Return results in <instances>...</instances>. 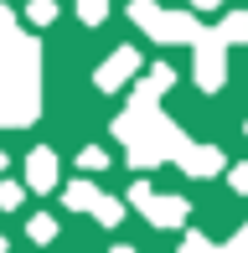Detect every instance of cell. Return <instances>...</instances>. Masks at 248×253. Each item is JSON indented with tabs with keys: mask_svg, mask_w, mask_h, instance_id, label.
<instances>
[{
	"mask_svg": "<svg viewBox=\"0 0 248 253\" xmlns=\"http://www.w3.org/2000/svg\"><path fill=\"white\" fill-rule=\"evenodd\" d=\"M78 166H83V170H104L109 160H104V150H83V155H78Z\"/></svg>",
	"mask_w": 248,
	"mask_h": 253,
	"instance_id": "obj_12",
	"label": "cell"
},
{
	"mask_svg": "<svg viewBox=\"0 0 248 253\" xmlns=\"http://www.w3.org/2000/svg\"><path fill=\"white\" fill-rule=\"evenodd\" d=\"M93 217H98V222H104V227H114L119 217H124V202H114V197H104V202H98V212H93Z\"/></svg>",
	"mask_w": 248,
	"mask_h": 253,
	"instance_id": "obj_9",
	"label": "cell"
},
{
	"mask_svg": "<svg viewBox=\"0 0 248 253\" xmlns=\"http://www.w3.org/2000/svg\"><path fill=\"white\" fill-rule=\"evenodd\" d=\"M0 253H5V238H0Z\"/></svg>",
	"mask_w": 248,
	"mask_h": 253,
	"instance_id": "obj_18",
	"label": "cell"
},
{
	"mask_svg": "<svg viewBox=\"0 0 248 253\" xmlns=\"http://www.w3.org/2000/svg\"><path fill=\"white\" fill-rule=\"evenodd\" d=\"M134 67H140V57L124 47V52H114L104 67H98V78H93V83L104 88V93H114V88H124V78H134Z\"/></svg>",
	"mask_w": 248,
	"mask_h": 253,
	"instance_id": "obj_5",
	"label": "cell"
},
{
	"mask_svg": "<svg viewBox=\"0 0 248 253\" xmlns=\"http://www.w3.org/2000/svg\"><path fill=\"white\" fill-rule=\"evenodd\" d=\"M26 186L31 191H52V186H57V155H52V150H31V160H26Z\"/></svg>",
	"mask_w": 248,
	"mask_h": 253,
	"instance_id": "obj_6",
	"label": "cell"
},
{
	"mask_svg": "<svg viewBox=\"0 0 248 253\" xmlns=\"http://www.w3.org/2000/svg\"><path fill=\"white\" fill-rule=\"evenodd\" d=\"M21 202V186H10V181H0V207H16Z\"/></svg>",
	"mask_w": 248,
	"mask_h": 253,
	"instance_id": "obj_13",
	"label": "cell"
},
{
	"mask_svg": "<svg viewBox=\"0 0 248 253\" xmlns=\"http://www.w3.org/2000/svg\"><path fill=\"white\" fill-rule=\"evenodd\" d=\"M78 16H83L88 26H98V21L109 16V0H78Z\"/></svg>",
	"mask_w": 248,
	"mask_h": 253,
	"instance_id": "obj_8",
	"label": "cell"
},
{
	"mask_svg": "<svg viewBox=\"0 0 248 253\" xmlns=\"http://www.w3.org/2000/svg\"><path fill=\"white\" fill-rule=\"evenodd\" d=\"M222 47H228V42H222L217 31L197 42V78H202V88H222Z\"/></svg>",
	"mask_w": 248,
	"mask_h": 253,
	"instance_id": "obj_4",
	"label": "cell"
},
{
	"mask_svg": "<svg viewBox=\"0 0 248 253\" xmlns=\"http://www.w3.org/2000/svg\"><path fill=\"white\" fill-rule=\"evenodd\" d=\"M26 16H31V21H52V16H57V5H52V0H31Z\"/></svg>",
	"mask_w": 248,
	"mask_h": 253,
	"instance_id": "obj_11",
	"label": "cell"
},
{
	"mask_svg": "<svg viewBox=\"0 0 248 253\" xmlns=\"http://www.w3.org/2000/svg\"><path fill=\"white\" fill-rule=\"evenodd\" d=\"M191 5H207V10H212V5H217V0H191Z\"/></svg>",
	"mask_w": 248,
	"mask_h": 253,
	"instance_id": "obj_16",
	"label": "cell"
},
{
	"mask_svg": "<svg viewBox=\"0 0 248 253\" xmlns=\"http://www.w3.org/2000/svg\"><path fill=\"white\" fill-rule=\"evenodd\" d=\"M37 78H41V67H37L31 37H21L16 21L0 10V124L21 129V124L37 114V103H41Z\"/></svg>",
	"mask_w": 248,
	"mask_h": 253,
	"instance_id": "obj_1",
	"label": "cell"
},
{
	"mask_svg": "<svg viewBox=\"0 0 248 253\" xmlns=\"http://www.w3.org/2000/svg\"><path fill=\"white\" fill-rule=\"evenodd\" d=\"M134 21H140L150 37H161V42H202V31H197V21H191V16L155 10L150 0H134Z\"/></svg>",
	"mask_w": 248,
	"mask_h": 253,
	"instance_id": "obj_2",
	"label": "cell"
},
{
	"mask_svg": "<svg viewBox=\"0 0 248 253\" xmlns=\"http://www.w3.org/2000/svg\"><path fill=\"white\" fill-rule=\"evenodd\" d=\"M0 170H5V155H0Z\"/></svg>",
	"mask_w": 248,
	"mask_h": 253,
	"instance_id": "obj_19",
	"label": "cell"
},
{
	"mask_svg": "<svg viewBox=\"0 0 248 253\" xmlns=\"http://www.w3.org/2000/svg\"><path fill=\"white\" fill-rule=\"evenodd\" d=\"M114 253H134V248H114Z\"/></svg>",
	"mask_w": 248,
	"mask_h": 253,
	"instance_id": "obj_17",
	"label": "cell"
},
{
	"mask_svg": "<svg viewBox=\"0 0 248 253\" xmlns=\"http://www.w3.org/2000/svg\"><path fill=\"white\" fill-rule=\"evenodd\" d=\"M233 186H238V191H248V170H233Z\"/></svg>",
	"mask_w": 248,
	"mask_h": 253,
	"instance_id": "obj_15",
	"label": "cell"
},
{
	"mask_svg": "<svg viewBox=\"0 0 248 253\" xmlns=\"http://www.w3.org/2000/svg\"><path fill=\"white\" fill-rule=\"evenodd\" d=\"M31 238H37V243L57 238V222H52V217H31Z\"/></svg>",
	"mask_w": 248,
	"mask_h": 253,
	"instance_id": "obj_10",
	"label": "cell"
},
{
	"mask_svg": "<svg viewBox=\"0 0 248 253\" xmlns=\"http://www.w3.org/2000/svg\"><path fill=\"white\" fill-rule=\"evenodd\" d=\"M134 202H145V217L155 227H181L186 222V202L181 197H150V186H134Z\"/></svg>",
	"mask_w": 248,
	"mask_h": 253,
	"instance_id": "obj_3",
	"label": "cell"
},
{
	"mask_svg": "<svg viewBox=\"0 0 248 253\" xmlns=\"http://www.w3.org/2000/svg\"><path fill=\"white\" fill-rule=\"evenodd\" d=\"M62 202L73 207V212H98V202H104V197H98V191L88 186V181H73V186L62 191Z\"/></svg>",
	"mask_w": 248,
	"mask_h": 253,
	"instance_id": "obj_7",
	"label": "cell"
},
{
	"mask_svg": "<svg viewBox=\"0 0 248 253\" xmlns=\"http://www.w3.org/2000/svg\"><path fill=\"white\" fill-rule=\"evenodd\" d=\"M186 253H212V243L202 233H186Z\"/></svg>",
	"mask_w": 248,
	"mask_h": 253,
	"instance_id": "obj_14",
	"label": "cell"
}]
</instances>
